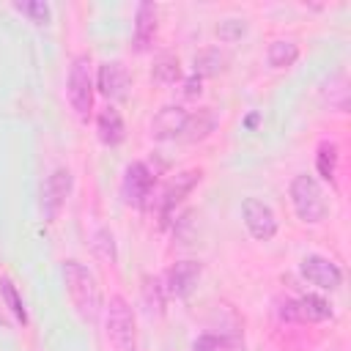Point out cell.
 I'll return each mask as SVG.
<instances>
[{
  "instance_id": "cell-3",
  "label": "cell",
  "mask_w": 351,
  "mask_h": 351,
  "mask_svg": "<svg viewBox=\"0 0 351 351\" xmlns=\"http://www.w3.org/2000/svg\"><path fill=\"white\" fill-rule=\"evenodd\" d=\"M107 337L115 351H137L134 313L123 296H110L107 302Z\"/></svg>"
},
{
  "instance_id": "cell-25",
  "label": "cell",
  "mask_w": 351,
  "mask_h": 351,
  "mask_svg": "<svg viewBox=\"0 0 351 351\" xmlns=\"http://www.w3.org/2000/svg\"><path fill=\"white\" fill-rule=\"evenodd\" d=\"M247 33V22L244 19H225L217 25V36L222 41H239Z\"/></svg>"
},
{
  "instance_id": "cell-10",
  "label": "cell",
  "mask_w": 351,
  "mask_h": 351,
  "mask_svg": "<svg viewBox=\"0 0 351 351\" xmlns=\"http://www.w3.org/2000/svg\"><path fill=\"white\" fill-rule=\"evenodd\" d=\"M203 274V263L200 261H176L167 271H165V291L176 299H186L197 280Z\"/></svg>"
},
{
  "instance_id": "cell-5",
  "label": "cell",
  "mask_w": 351,
  "mask_h": 351,
  "mask_svg": "<svg viewBox=\"0 0 351 351\" xmlns=\"http://www.w3.org/2000/svg\"><path fill=\"white\" fill-rule=\"evenodd\" d=\"M280 318L285 321H299V324H318L332 318V307L324 296L318 293H304L299 299H285L280 304Z\"/></svg>"
},
{
  "instance_id": "cell-28",
  "label": "cell",
  "mask_w": 351,
  "mask_h": 351,
  "mask_svg": "<svg viewBox=\"0 0 351 351\" xmlns=\"http://www.w3.org/2000/svg\"><path fill=\"white\" fill-rule=\"evenodd\" d=\"M200 85H203V80H200L197 74H192V77L184 80V90H181V93H184L186 99H195V96H200V90H203Z\"/></svg>"
},
{
  "instance_id": "cell-24",
  "label": "cell",
  "mask_w": 351,
  "mask_h": 351,
  "mask_svg": "<svg viewBox=\"0 0 351 351\" xmlns=\"http://www.w3.org/2000/svg\"><path fill=\"white\" fill-rule=\"evenodd\" d=\"M143 299L148 304V310L154 313H165V285L159 277H145L143 280Z\"/></svg>"
},
{
  "instance_id": "cell-4",
  "label": "cell",
  "mask_w": 351,
  "mask_h": 351,
  "mask_svg": "<svg viewBox=\"0 0 351 351\" xmlns=\"http://www.w3.org/2000/svg\"><path fill=\"white\" fill-rule=\"evenodd\" d=\"M66 96H69V104L77 112V118L88 121L90 110H93V80H90V58L88 55H77L71 60L69 80H66Z\"/></svg>"
},
{
  "instance_id": "cell-11",
  "label": "cell",
  "mask_w": 351,
  "mask_h": 351,
  "mask_svg": "<svg viewBox=\"0 0 351 351\" xmlns=\"http://www.w3.org/2000/svg\"><path fill=\"white\" fill-rule=\"evenodd\" d=\"M299 271H302V277H304L307 282H313V285H318V288H324V291H335V288H340V282H343L340 266H337L335 261L324 258V255H307V258L302 261Z\"/></svg>"
},
{
  "instance_id": "cell-29",
  "label": "cell",
  "mask_w": 351,
  "mask_h": 351,
  "mask_svg": "<svg viewBox=\"0 0 351 351\" xmlns=\"http://www.w3.org/2000/svg\"><path fill=\"white\" fill-rule=\"evenodd\" d=\"M0 326H5V318H3V313H0Z\"/></svg>"
},
{
  "instance_id": "cell-2",
  "label": "cell",
  "mask_w": 351,
  "mask_h": 351,
  "mask_svg": "<svg viewBox=\"0 0 351 351\" xmlns=\"http://www.w3.org/2000/svg\"><path fill=\"white\" fill-rule=\"evenodd\" d=\"M288 195H291L293 211H296V217L302 222H307V225L324 222V217H326V197H324L321 184L313 176H307V173L293 176Z\"/></svg>"
},
{
  "instance_id": "cell-8",
  "label": "cell",
  "mask_w": 351,
  "mask_h": 351,
  "mask_svg": "<svg viewBox=\"0 0 351 351\" xmlns=\"http://www.w3.org/2000/svg\"><path fill=\"white\" fill-rule=\"evenodd\" d=\"M71 192V173L66 167H58L47 176V181L41 184V211L47 217V222H55L66 197Z\"/></svg>"
},
{
  "instance_id": "cell-6",
  "label": "cell",
  "mask_w": 351,
  "mask_h": 351,
  "mask_svg": "<svg viewBox=\"0 0 351 351\" xmlns=\"http://www.w3.org/2000/svg\"><path fill=\"white\" fill-rule=\"evenodd\" d=\"M121 192L126 197L129 206L134 208H145L151 192H154V173L148 170L145 162H132L123 170V181H121Z\"/></svg>"
},
{
  "instance_id": "cell-26",
  "label": "cell",
  "mask_w": 351,
  "mask_h": 351,
  "mask_svg": "<svg viewBox=\"0 0 351 351\" xmlns=\"http://www.w3.org/2000/svg\"><path fill=\"white\" fill-rule=\"evenodd\" d=\"M93 250H96L104 261H115V239H112V233H110L107 228L96 230V236H93Z\"/></svg>"
},
{
  "instance_id": "cell-14",
  "label": "cell",
  "mask_w": 351,
  "mask_h": 351,
  "mask_svg": "<svg viewBox=\"0 0 351 351\" xmlns=\"http://www.w3.org/2000/svg\"><path fill=\"white\" fill-rule=\"evenodd\" d=\"M154 36H156V5L140 3L134 14V36H132L134 52H145L154 44Z\"/></svg>"
},
{
  "instance_id": "cell-17",
  "label": "cell",
  "mask_w": 351,
  "mask_h": 351,
  "mask_svg": "<svg viewBox=\"0 0 351 351\" xmlns=\"http://www.w3.org/2000/svg\"><path fill=\"white\" fill-rule=\"evenodd\" d=\"M296 58H299V44L291 38H277L266 49V60L271 69H288L296 63Z\"/></svg>"
},
{
  "instance_id": "cell-18",
  "label": "cell",
  "mask_w": 351,
  "mask_h": 351,
  "mask_svg": "<svg viewBox=\"0 0 351 351\" xmlns=\"http://www.w3.org/2000/svg\"><path fill=\"white\" fill-rule=\"evenodd\" d=\"M337 159H340L337 145H335L332 140H324V143L318 145V151H315V170H318V176H321L324 181H329V184L337 181Z\"/></svg>"
},
{
  "instance_id": "cell-15",
  "label": "cell",
  "mask_w": 351,
  "mask_h": 351,
  "mask_svg": "<svg viewBox=\"0 0 351 351\" xmlns=\"http://www.w3.org/2000/svg\"><path fill=\"white\" fill-rule=\"evenodd\" d=\"M217 112L211 110V107H203V110H195V112H189V118H186V123H184V132H181V140H186V143H200V140H206L214 129H217Z\"/></svg>"
},
{
  "instance_id": "cell-7",
  "label": "cell",
  "mask_w": 351,
  "mask_h": 351,
  "mask_svg": "<svg viewBox=\"0 0 351 351\" xmlns=\"http://www.w3.org/2000/svg\"><path fill=\"white\" fill-rule=\"evenodd\" d=\"M200 178H203V170L192 167V170L176 173V176L167 181V186L162 189V197H159V217H162V222L170 219V214H173V211L181 206V200L200 184Z\"/></svg>"
},
{
  "instance_id": "cell-20",
  "label": "cell",
  "mask_w": 351,
  "mask_h": 351,
  "mask_svg": "<svg viewBox=\"0 0 351 351\" xmlns=\"http://www.w3.org/2000/svg\"><path fill=\"white\" fill-rule=\"evenodd\" d=\"M321 96H324V101H326L332 110L348 112V82H346L343 74L329 77V82L321 88Z\"/></svg>"
},
{
  "instance_id": "cell-23",
  "label": "cell",
  "mask_w": 351,
  "mask_h": 351,
  "mask_svg": "<svg viewBox=\"0 0 351 351\" xmlns=\"http://www.w3.org/2000/svg\"><path fill=\"white\" fill-rule=\"evenodd\" d=\"M14 8L19 14H25L33 25H49V19H52V8L41 0H22V3H14Z\"/></svg>"
},
{
  "instance_id": "cell-9",
  "label": "cell",
  "mask_w": 351,
  "mask_h": 351,
  "mask_svg": "<svg viewBox=\"0 0 351 351\" xmlns=\"http://www.w3.org/2000/svg\"><path fill=\"white\" fill-rule=\"evenodd\" d=\"M241 217H244V225H247V230H250L252 239H258V241H271L274 239V233H277V217H274V211L263 200L247 197L241 203Z\"/></svg>"
},
{
  "instance_id": "cell-16",
  "label": "cell",
  "mask_w": 351,
  "mask_h": 351,
  "mask_svg": "<svg viewBox=\"0 0 351 351\" xmlns=\"http://www.w3.org/2000/svg\"><path fill=\"white\" fill-rule=\"evenodd\" d=\"M96 132H99V140H101L104 145H118V143L123 140V134H126L123 118H121V112H118L112 104L99 112V118H96Z\"/></svg>"
},
{
  "instance_id": "cell-12",
  "label": "cell",
  "mask_w": 351,
  "mask_h": 351,
  "mask_svg": "<svg viewBox=\"0 0 351 351\" xmlns=\"http://www.w3.org/2000/svg\"><path fill=\"white\" fill-rule=\"evenodd\" d=\"M189 112L181 104H167L151 118V137L154 140H176L184 132Z\"/></svg>"
},
{
  "instance_id": "cell-22",
  "label": "cell",
  "mask_w": 351,
  "mask_h": 351,
  "mask_svg": "<svg viewBox=\"0 0 351 351\" xmlns=\"http://www.w3.org/2000/svg\"><path fill=\"white\" fill-rule=\"evenodd\" d=\"M0 293H3L5 307L14 313V318H16L19 324H27V310H25V302H22V296H19L16 285L11 282V277H0Z\"/></svg>"
},
{
  "instance_id": "cell-27",
  "label": "cell",
  "mask_w": 351,
  "mask_h": 351,
  "mask_svg": "<svg viewBox=\"0 0 351 351\" xmlns=\"http://www.w3.org/2000/svg\"><path fill=\"white\" fill-rule=\"evenodd\" d=\"M225 348V340L217 337V335H200L195 343H192V351H222Z\"/></svg>"
},
{
  "instance_id": "cell-19",
  "label": "cell",
  "mask_w": 351,
  "mask_h": 351,
  "mask_svg": "<svg viewBox=\"0 0 351 351\" xmlns=\"http://www.w3.org/2000/svg\"><path fill=\"white\" fill-rule=\"evenodd\" d=\"M151 80L159 82V85H176L181 80V63L173 52H162L156 60H154V69H151Z\"/></svg>"
},
{
  "instance_id": "cell-13",
  "label": "cell",
  "mask_w": 351,
  "mask_h": 351,
  "mask_svg": "<svg viewBox=\"0 0 351 351\" xmlns=\"http://www.w3.org/2000/svg\"><path fill=\"white\" fill-rule=\"evenodd\" d=\"M99 93L107 99H123L129 90V71L121 60H107L99 66V77H96Z\"/></svg>"
},
{
  "instance_id": "cell-1",
  "label": "cell",
  "mask_w": 351,
  "mask_h": 351,
  "mask_svg": "<svg viewBox=\"0 0 351 351\" xmlns=\"http://www.w3.org/2000/svg\"><path fill=\"white\" fill-rule=\"evenodd\" d=\"M63 282H66V293L77 310V315L82 321H96L99 310H101V291L96 277L90 274V269L80 261H63Z\"/></svg>"
},
{
  "instance_id": "cell-21",
  "label": "cell",
  "mask_w": 351,
  "mask_h": 351,
  "mask_svg": "<svg viewBox=\"0 0 351 351\" xmlns=\"http://www.w3.org/2000/svg\"><path fill=\"white\" fill-rule=\"evenodd\" d=\"M225 55L217 49V47H208V49H200L197 55H195V74L203 80V77H214V74H219L222 69H225Z\"/></svg>"
}]
</instances>
